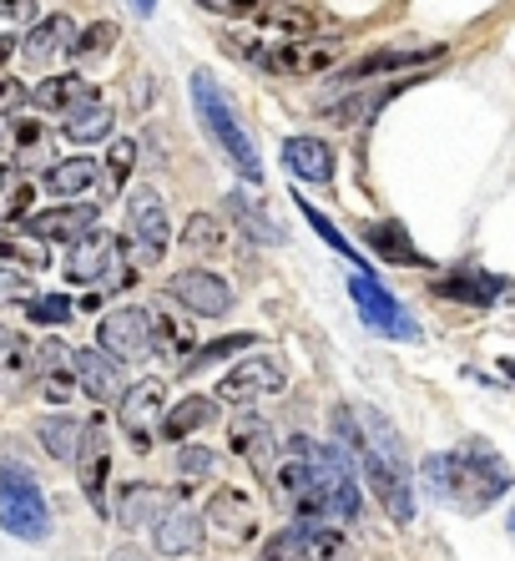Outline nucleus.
I'll use <instances>...</instances> for the list:
<instances>
[{"label":"nucleus","mask_w":515,"mask_h":561,"mask_svg":"<svg viewBox=\"0 0 515 561\" xmlns=\"http://www.w3.org/2000/svg\"><path fill=\"white\" fill-rule=\"evenodd\" d=\"M334 435L348 456L359 460L364 481L374 485L379 506L400 526H410L414 522V476H410V460H404L400 431L374 405H354V410H334Z\"/></svg>","instance_id":"nucleus-1"},{"label":"nucleus","mask_w":515,"mask_h":561,"mask_svg":"<svg viewBox=\"0 0 515 561\" xmlns=\"http://www.w3.org/2000/svg\"><path fill=\"white\" fill-rule=\"evenodd\" d=\"M420 476H425L430 496L465 511V516L490 511L515 485L511 466H505L485 440H470V445H460V450H439V456H430L425 466H420Z\"/></svg>","instance_id":"nucleus-2"},{"label":"nucleus","mask_w":515,"mask_h":561,"mask_svg":"<svg viewBox=\"0 0 515 561\" xmlns=\"http://www.w3.org/2000/svg\"><path fill=\"white\" fill-rule=\"evenodd\" d=\"M187 92H193V112H197V122H203V131L218 142V152L232 162V172H238L243 183H258V178H263V157H258L248 127L238 122V106H232L228 96H222V87L213 81V71H193Z\"/></svg>","instance_id":"nucleus-3"},{"label":"nucleus","mask_w":515,"mask_h":561,"mask_svg":"<svg viewBox=\"0 0 515 561\" xmlns=\"http://www.w3.org/2000/svg\"><path fill=\"white\" fill-rule=\"evenodd\" d=\"M228 51H238L268 77H323L339 66L344 46L313 36H228Z\"/></svg>","instance_id":"nucleus-4"},{"label":"nucleus","mask_w":515,"mask_h":561,"mask_svg":"<svg viewBox=\"0 0 515 561\" xmlns=\"http://www.w3.org/2000/svg\"><path fill=\"white\" fill-rule=\"evenodd\" d=\"M0 526L21 541H46L52 536V506L46 491L21 460L0 456Z\"/></svg>","instance_id":"nucleus-5"},{"label":"nucleus","mask_w":515,"mask_h":561,"mask_svg":"<svg viewBox=\"0 0 515 561\" xmlns=\"http://www.w3.org/2000/svg\"><path fill=\"white\" fill-rule=\"evenodd\" d=\"M66 278L71 284H96V288H131V263L122 253V243L91 228L81 243H71V259H66Z\"/></svg>","instance_id":"nucleus-6"},{"label":"nucleus","mask_w":515,"mask_h":561,"mask_svg":"<svg viewBox=\"0 0 515 561\" xmlns=\"http://www.w3.org/2000/svg\"><path fill=\"white\" fill-rule=\"evenodd\" d=\"M348 299H354L359 319L374 329V334H385V340H420V324L410 319V309H404L389 288L374 284L364 268H354V274H348Z\"/></svg>","instance_id":"nucleus-7"},{"label":"nucleus","mask_w":515,"mask_h":561,"mask_svg":"<svg viewBox=\"0 0 515 561\" xmlns=\"http://www.w3.org/2000/svg\"><path fill=\"white\" fill-rule=\"evenodd\" d=\"M284 385H288V369L278 354H248V359H238V365L218 379V394H213V400L248 410V405H258V400L278 394Z\"/></svg>","instance_id":"nucleus-8"},{"label":"nucleus","mask_w":515,"mask_h":561,"mask_svg":"<svg viewBox=\"0 0 515 561\" xmlns=\"http://www.w3.org/2000/svg\"><path fill=\"white\" fill-rule=\"evenodd\" d=\"M162 415H168V385L162 379H137L116 400V425L131 440V450H152V440L162 435Z\"/></svg>","instance_id":"nucleus-9"},{"label":"nucleus","mask_w":515,"mask_h":561,"mask_svg":"<svg viewBox=\"0 0 515 561\" xmlns=\"http://www.w3.org/2000/svg\"><path fill=\"white\" fill-rule=\"evenodd\" d=\"M127 233L137 243V259L142 263H162L172 243V228H168V203L157 187H131L127 197Z\"/></svg>","instance_id":"nucleus-10"},{"label":"nucleus","mask_w":515,"mask_h":561,"mask_svg":"<svg viewBox=\"0 0 515 561\" xmlns=\"http://www.w3.org/2000/svg\"><path fill=\"white\" fill-rule=\"evenodd\" d=\"M168 299L182 304L187 313H197V319H222L232 309V284L218 278L213 268H182V274H172Z\"/></svg>","instance_id":"nucleus-11"},{"label":"nucleus","mask_w":515,"mask_h":561,"mask_svg":"<svg viewBox=\"0 0 515 561\" xmlns=\"http://www.w3.org/2000/svg\"><path fill=\"white\" fill-rule=\"evenodd\" d=\"M445 56V46H379V51L359 56V61H348L334 71L339 87H364L369 77H394V71H414V66H430Z\"/></svg>","instance_id":"nucleus-12"},{"label":"nucleus","mask_w":515,"mask_h":561,"mask_svg":"<svg viewBox=\"0 0 515 561\" xmlns=\"http://www.w3.org/2000/svg\"><path fill=\"white\" fill-rule=\"evenodd\" d=\"M203 522L213 526V536L232 541V547H248L258 536V506L243 485H222V491H213V501H207Z\"/></svg>","instance_id":"nucleus-13"},{"label":"nucleus","mask_w":515,"mask_h":561,"mask_svg":"<svg viewBox=\"0 0 515 561\" xmlns=\"http://www.w3.org/2000/svg\"><path fill=\"white\" fill-rule=\"evenodd\" d=\"M96 344L116 359H142L152 354V309H112L96 324Z\"/></svg>","instance_id":"nucleus-14"},{"label":"nucleus","mask_w":515,"mask_h":561,"mask_svg":"<svg viewBox=\"0 0 515 561\" xmlns=\"http://www.w3.org/2000/svg\"><path fill=\"white\" fill-rule=\"evenodd\" d=\"M77 476H81V491H87V501H91V511H112L106 506V470H112V445H106V425L102 420H91L87 425V440H81V450H77Z\"/></svg>","instance_id":"nucleus-15"},{"label":"nucleus","mask_w":515,"mask_h":561,"mask_svg":"<svg viewBox=\"0 0 515 561\" xmlns=\"http://www.w3.org/2000/svg\"><path fill=\"white\" fill-rule=\"evenodd\" d=\"M203 536H207V522H203V511L193 506H162V516L152 522V541L162 557H193L197 547H203Z\"/></svg>","instance_id":"nucleus-16"},{"label":"nucleus","mask_w":515,"mask_h":561,"mask_svg":"<svg viewBox=\"0 0 515 561\" xmlns=\"http://www.w3.org/2000/svg\"><path fill=\"white\" fill-rule=\"evenodd\" d=\"M77 385L96 400V405H116L127 394V379H122V359L106 354L102 344L96 350H77Z\"/></svg>","instance_id":"nucleus-17"},{"label":"nucleus","mask_w":515,"mask_h":561,"mask_svg":"<svg viewBox=\"0 0 515 561\" xmlns=\"http://www.w3.org/2000/svg\"><path fill=\"white\" fill-rule=\"evenodd\" d=\"M284 168L294 172L298 183H313V187H329L334 183V147L313 137V131H298L284 142Z\"/></svg>","instance_id":"nucleus-18"},{"label":"nucleus","mask_w":515,"mask_h":561,"mask_svg":"<svg viewBox=\"0 0 515 561\" xmlns=\"http://www.w3.org/2000/svg\"><path fill=\"white\" fill-rule=\"evenodd\" d=\"M26 228L41 243H81V238L96 228V208H91V203H61V208L31 213Z\"/></svg>","instance_id":"nucleus-19"},{"label":"nucleus","mask_w":515,"mask_h":561,"mask_svg":"<svg viewBox=\"0 0 515 561\" xmlns=\"http://www.w3.org/2000/svg\"><path fill=\"white\" fill-rule=\"evenodd\" d=\"M71 41H77V26H71V15H41L31 36L21 41V56L26 66H52L56 56L71 51Z\"/></svg>","instance_id":"nucleus-20"},{"label":"nucleus","mask_w":515,"mask_h":561,"mask_svg":"<svg viewBox=\"0 0 515 561\" xmlns=\"http://www.w3.org/2000/svg\"><path fill=\"white\" fill-rule=\"evenodd\" d=\"M404 87H410V81H385V87H369V92H359V87H354L344 102L323 106V122H334V127H364V122H369L394 92H404Z\"/></svg>","instance_id":"nucleus-21"},{"label":"nucleus","mask_w":515,"mask_h":561,"mask_svg":"<svg viewBox=\"0 0 515 561\" xmlns=\"http://www.w3.org/2000/svg\"><path fill=\"white\" fill-rule=\"evenodd\" d=\"M36 344L21 334H5L0 340V394H26L36 385Z\"/></svg>","instance_id":"nucleus-22"},{"label":"nucleus","mask_w":515,"mask_h":561,"mask_svg":"<svg viewBox=\"0 0 515 561\" xmlns=\"http://www.w3.org/2000/svg\"><path fill=\"white\" fill-rule=\"evenodd\" d=\"M96 87H91L87 77H77V71H61V77H46L36 87V92H31V102L41 106V112H77V106H87V102H96Z\"/></svg>","instance_id":"nucleus-23"},{"label":"nucleus","mask_w":515,"mask_h":561,"mask_svg":"<svg viewBox=\"0 0 515 561\" xmlns=\"http://www.w3.org/2000/svg\"><path fill=\"white\" fill-rule=\"evenodd\" d=\"M364 243L374 249V259H385V263H400V268H425V253L410 243V233H404L400 222H389V218H379V222H369L364 228Z\"/></svg>","instance_id":"nucleus-24"},{"label":"nucleus","mask_w":515,"mask_h":561,"mask_svg":"<svg viewBox=\"0 0 515 561\" xmlns=\"http://www.w3.org/2000/svg\"><path fill=\"white\" fill-rule=\"evenodd\" d=\"M218 420V400L213 394H187V400H178V405H168V415H162V435L168 440H193L197 431H207Z\"/></svg>","instance_id":"nucleus-25"},{"label":"nucleus","mask_w":515,"mask_h":561,"mask_svg":"<svg viewBox=\"0 0 515 561\" xmlns=\"http://www.w3.org/2000/svg\"><path fill=\"white\" fill-rule=\"evenodd\" d=\"M228 445H232V456H243L248 466H268L273 456V425L263 415H238L228 425Z\"/></svg>","instance_id":"nucleus-26"},{"label":"nucleus","mask_w":515,"mask_h":561,"mask_svg":"<svg viewBox=\"0 0 515 561\" xmlns=\"http://www.w3.org/2000/svg\"><path fill=\"white\" fill-rule=\"evenodd\" d=\"M162 491L157 485H147V481H131V485H122V496H116V522L127 526V531H142V526H152L157 516H162Z\"/></svg>","instance_id":"nucleus-27"},{"label":"nucleus","mask_w":515,"mask_h":561,"mask_svg":"<svg viewBox=\"0 0 515 561\" xmlns=\"http://www.w3.org/2000/svg\"><path fill=\"white\" fill-rule=\"evenodd\" d=\"M96 178H102V168H96L91 157H61V162L46 168V193L71 203V197H81L87 187H96Z\"/></svg>","instance_id":"nucleus-28"},{"label":"nucleus","mask_w":515,"mask_h":561,"mask_svg":"<svg viewBox=\"0 0 515 561\" xmlns=\"http://www.w3.org/2000/svg\"><path fill=\"white\" fill-rule=\"evenodd\" d=\"M36 440L46 445V456L52 460H77L81 440H87V425L71 415H41L36 420Z\"/></svg>","instance_id":"nucleus-29"},{"label":"nucleus","mask_w":515,"mask_h":561,"mask_svg":"<svg viewBox=\"0 0 515 561\" xmlns=\"http://www.w3.org/2000/svg\"><path fill=\"white\" fill-rule=\"evenodd\" d=\"M61 137H66V142H77V147H87V142H106V137H112V106H106L102 96H96V102L77 106V112H66Z\"/></svg>","instance_id":"nucleus-30"},{"label":"nucleus","mask_w":515,"mask_h":561,"mask_svg":"<svg viewBox=\"0 0 515 561\" xmlns=\"http://www.w3.org/2000/svg\"><path fill=\"white\" fill-rule=\"evenodd\" d=\"M193 324L172 319L168 309H152V354H168V359H193Z\"/></svg>","instance_id":"nucleus-31"},{"label":"nucleus","mask_w":515,"mask_h":561,"mask_svg":"<svg viewBox=\"0 0 515 561\" xmlns=\"http://www.w3.org/2000/svg\"><path fill=\"white\" fill-rule=\"evenodd\" d=\"M228 213H232V222H238V228L253 238V243H284V228H278L268 213L258 208L248 193H228Z\"/></svg>","instance_id":"nucleus-32"},{"label":"nucleus","mask_w":515,"mask_h":561,"mask_svg":"<svg viewBox=\"0 0 515 561\" xmlns=\"http://www.w3.org/2000/svg\"><path fill=\"white\" fill-rule=\"evenodd\" d=\"M222 243H228V233H222V218H213V213H193L182 222V249L193 259H218Z\"/></svg>","instance_id":"nucleus-33"},{"label":"nucleus","mask_w":515,"mask_h":561,"mask_svg":"<svg viewBox=\"0 0 515 561\" xmlns=\"http://www.w3.org/2000/svg\"><path fill=\"white\" fill-rule=\"evenodd\" d=\"M439 294H445V299H465V304H495V299H505L511 288H505V278H490V274H455L439 284Z\"/></svg>","instance_id":"nucleus-34"},{"label":"nucleus","mask_w":515,"mask_h":561,"mask_svg":"<svg viewBox=\"0 0 515 561\" xmlns=\"http://www.w3.org/2000/svg\"><path fill=\"white\" fill-rule=\"evenodd\" d=\"M0 263H11V268H46L52 263V253H46V243H41L36 233H0Z\"/></svg>","instance_id":"nucleus-35"},{"label":"nucleus","mask_w":515,"mask_h":561,"mask_svg":"<svg viewBox=\"0 0 515 561\" xmlns=\"http://www.w3.org/2000/svg\"><path fill=\"white\" fill-rule=\"evenodd\" d=\"M258 21H263L268 36H313L309 5H268V11H258Z\"/></svg>","instance_id":"nucleus-36"},{"label":"nucleus","mask_w":515,"mask_h":561,"mask_svg":"<svg viewBox=\"0 0 515 561\" xmlns=\"http://www.w3.org/2000/svg\"><path fill=\"white\" fill-rule=\"evenodd\" d=\"M31 203H36V183H31L26 172H15V178L0 183V222H26Z\"/></svg>","instance_id":"nucleus-37"},{"label":"nucleus","mask_w":515,"mask_h":561,"mask_svg":"<svg viewBox=\"0 0 515 561\" xmlns=\"http://www.w3.org/2000/svg\"><path fill=\"white\" fill-rule=\"evenodd\" d=\"M309 536L313 526H278V531L263 541V561H304V551H309Z\"/></svg>","instance_id":"nucleus-38"},{"label":"nucleus","mask_w":515,"mask_h":561,"mask_svg":"<svg viewBox=\"0 0 515 561\" xmlns=\"http://www.w3.org/2000/svg\"><path fill=\"white\" fill-rule=\"evenodd\" d=\"M112 46H116V26L112 21H96V26L77 31V41H71V61H102Z\"/></svg>","instance_id":"nucleus-39"},{"label":"nucleus","mask_w":515,"mask_h":561,"mask_svg":"<svg viewBox=\"0 0 515 561\" xmlns=\"http://www.w3.org/2000/svg\"><path fill=\"white\" fill-rule=\"evenodd\" d=\"M304 561H354V547H348V536L339 531V526H323V531L309 536Z\"/></svg>","instance_id":"nucleus-40"},{"label":"nucleus","mask_w":515,"mask_h":561,"mask_svg":"<svg viewBox=\"0 0 515 561\" xmlns=\"http://www.w3.org/2000/svg\"><path fill=\"white\" fill-rule=\"evenodd\" d=\"M131 168H137V142H131V137H116L112 152H106V193H122Z\"/></svg>","instance_id":"nucleus-41"},{"label":"nucleus","mask_w":515,"mask_h":561,"mask_svg":"<svg viewBox=\"0 0 515 561\" xmlns=\"http://www.w3.org/2000/svg\"><path fill=\"white\" fill-rule=\"evenodd\" d=\"M31 324H71V313H77V304L66 299V294H36V299L26 304Z\"/></svg>","instance_id":"nucleus-42"},{"label":"nucleus","mask_w":515,"mask_h":561,"mask_svg":"<svg viewBox=\"0 0 515 561\" xmlns=\"http://www.w3.org/2000/svg\"><path fill=\"white\" fill-rule=\"evenodd\" d=\"M31 278L26 268H11V263H0V309H11V304H31Z\"/></svg>","instance_id":"nucleus-43"},{"label":"nucleus","mask_w":515,"mask_h":561,"mask_svg":"<svg viewBox=\"0 0 515 561\" xmlns=\"http://www.w3.org/2000/svg\"><path fill=\"white\" fill-rule=\"evenodd\" d=\"M238 350H253V334H232V340H213V344H203V350H193L187 369H203V365H213V359H228V354H238Z\"/></svg>","instance_id":"nucleus-44"},{"label":"nucleus","mask_w":515,"mask_h":561,"mask_svg":"<svg viewBox=\"0 0 515 561\" xmlns=\"http://www.w3.org/2000/svg\"><path fill=\"white\" fill-rule=\"evenodd\" d=\"M178 470H182V476H193V481H203V476H213V470H218V456H213L207 445H187V440H182Z\"/></svg>","instance_id":"nucleus-45"},{"label":"nucleus","mask_w":515,"mask_h":561,"mask_svg":"<svg viewBox=\"0 0 515 561\" xmlns=\"http://www.w3.org/2000/svg\"><path fill=\"white\" fill-rule=\"evenodd\" d=\"M298 208H304V218H309V228L323 238V243H329V249H334V253H344V259H348V253H354V243H344V233H339L334 222L323 218V213L313 208V203H304V197H298Z\"/></svg>","instance_id":"nucleus-46"},{"label":"nucleus","mask_w":515,"mask_h":561,"mask_svg":"<svg viewBox=\"0 0 515 561\" xmlns=\"http://www.w3.org/2000/svg\"><path fill=\"white\" fill-rule=\"evenodd\" d=\"M11 142H15V152L31 162V157L46 152V127H41V122H21V127L11 131Z\"/></svg>","instance_id":"nucleus-47"},{"label":"nucleus","mask_w":515,"mask_h":561,"mask_svg":"<svg viewBox=\"0 0 515 561\" xmlns=\"http://www.w3.org/2000/svg\"><path fill=\"white\" fill-rule=\"evenodd\" d=\"M26 102H31L26 81H15V77H5V71H0V117H11V112H21Z\"/></svg>","instance_id":"nucleus-48"},{"label":"nucleus","mask_w":515,"mask_h":561,"mask_svg":"<svg viewBox=\"0 0 515 561\" xmlns=\"http://www.w3.org/2000/svg\"><path fill=\"white\" fill-rule=\"evenodd\" d=\"M203 11L213 15H232V21H243V15H258L263 11V0H197Z\"/></svg>","instance_id":"nucleus-49"},{"label":"nucleus","mask_w":515,"mask_h":561,"mask_svg":"<svg viewBox=\"0 0 515 561\" xmlns=\"http://www.w3.org/2000/svg\"><path fill=\"white\" fill-rule=\"evenodd\" d=\"M0 21H36V0H0Z\"/></svg>","instance_id":"nucleus-50"},{"label":"nucleus","mask_w":515,"mask_h":561,"mask_svg":"<svg viewBox=\"0 0 515 561\" xmlns=\"http://www.w3.org/2000/svg\"><path fill=\"white\" fill-rule=\"evenodd\" d=\"M15 51H21V46H15V41H11V36H5V31H0V66L11 61V56H15Z\"/></svg>","instance_id":"nucleus-51"},{"label":"nucleus","mask_w":515,"mask_h":561,"mask_svg":"<svg viewBox=\"0 0 515 561\" xmlns=\"http://www.w3.org/2000/svg\"><path fill=\"white\" fill-rule=\"evenodd\" d=\"M127 5H131L137 15H152V11H157V0H127Z\"/></svg>","instance_id":"nucleus-52"},{"label":"nucleus","mask_w":515,"mask_h":561,"mask_svg":"<svg viewBox=\"0 0 515 561\" xmlns=\"http://www.w3.org/2000/svg\"><path fill=\"white\" fill-rule=\"evenodd\" d=\"M112 561H147V557H142V551H131V547H122Z\"/></svg>","instance_id":"nucleus-53"},{"label":"nucleus","mask_w":515,"mask_h":561,"mask_svg":"<svg viewBox=\"0 0 515 561\" xmlns=\"http://www.w3.org/2000/svg\"><path fill=\"white\" fill-rule=\"evenodd\" d=\"M511 531H515V511H511Z\"/></svg>","instance_id":"nucleus-54"},{"label":"nucleus","mask_w":515,"mask_h":561,"mask_svg":"<svg viewBox=\"0 0 515 561\" xmlns=\"http://www.w3.org/2000/svg\"><path fill=\"white\" fill-rule=\"evenodd\" d=\"M0 340H5V329H0Z\"/></svg>","instance_id":"nucleus-55"}]
</instances>
